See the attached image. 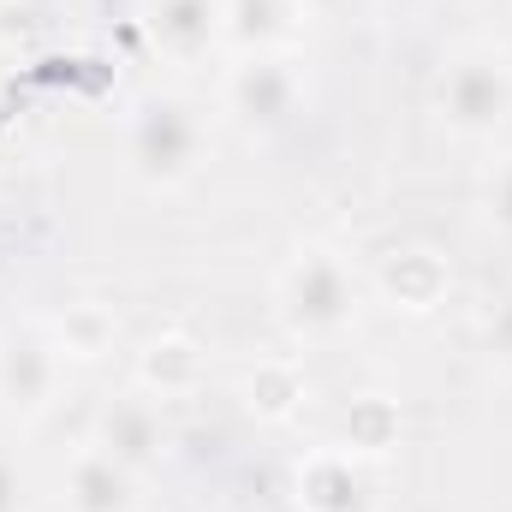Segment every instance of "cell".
<instances>
[{"mask_svg":"<svg viewBox=\"0 0 512 512\" xmlns=\"http://www.w3.org/2000/svg\"><path fill=\"white\" fill-rule=\"evenodd\" d=\"M364 310H370V280L328 239L298 245L274 274V322L292 346H334L358 334Z\"/></svg>","mask_w":512,"mask_h":512,"instance_id":"obj_1","label":"cell"},{"mask_svg":"<svg viewBox=\"0 0 512 512\" xmlns=\"http://www.w3.org/2000/svg\"><path fill=\"white\" fill-rule=\"evenodd\" d=\"M215 155V120L197 96L179 90H143L120 126V167L143 191H185Z\"/></svg>","mask_w":512,"mask_h":512,"instance_id":"obj_2","label":"cell"},{"mask_svg":"<svg viewBox=\"0 0 512 512\" xmlns=\"http://www.w3.org/2000/svg\"><path fill=\"white\" fill-rule=\"evenodd\" d=\"M435 126L459 143H495L512 126V54L501 42H465L429 84Z\"/></svg>","mask_w":512,"mask_h":512,"instance_id":"obj_3","label":"cell"},{"mask_svg":"<svg viewBox=\"0 0 512 512\" xmlns=\"http://www.w3.org/2000/svg\"><path fill=\"white\" fill-rule=\"evenodd\" d=\"M215 108L245 131V137H280L298 126V114L310 108V72L298 54H245L227 60Z\"/></svg>","mask_w":512,"mask_h":512,"instance_id":"obj_4","label":"cell"},{"mask_svg":"<svg viewBox=\"0 0 512 512\" xmlns=\"http://www.w3.org/2000/svg\"><path fill=\"white\" fill-rule=\"evenodd\" d=\"M66 393V352L48 316H24L0 328V411L12 423H42Z\"/></svg>","mask_w":512,"mask_h":512,"instance_id":"obj_5","label":"cell"},{"mask_svg":"<svg viewBox=\"0 0 512 512\" xmlns=\"http://www.w3.org/2000/svg\"><path fill=\"white\" fill-rule=\"evenodd\" d=\"M370 292L382 298L393 316H435L447 298H453V262L441 245L429 239H399L376 256V274H370Z\"/></svg>","mask_w":512,"mask_h":512,"instance_id":"obj_6","label":"cell"},{"mask_svg":"<svg viewBox=\"0 0 512 512\" xmlns=\"http://www.w3.org/2000/svg\"><path fill=\"white\" fill-rule=\"evenodd\" d=\"M143 36L173 66L227 54V0H143Z\"/></svg>","mask_w":512,"mask_h":512,"instance_id":"obj_7","label":"cell"},{"mask_svg":"<svg viewBox=\"0 0 512 512\" xmlns=\"http://www.w3.org/2000/svg\"><path fill=\"white\" fill-rule=\"evenodd\" d=\"M376 465H364L358 453L334 447H310L292 465V507L298 512H376Z\"/></svg>","mask_w":512,"mask_h":512,"instance_id":"obj_8","label":"cell"},{"mask_svg":"<svg viewBox=\"0 0 512 512\" xmlns=\"http://www.w3.org/2000/svg\"><path fill=\"white\" fill-rule=\"evenodd\" d=\"M90 441H96L102 453H114L126 471L149 477V471L167 459L173 429H167V411H161V399H155V393L126 387V393H114V399L96 411V435H90Z\"/></svg>","mask_w":512,"mask_h":512,"instance_id":"obj_9","label":"cell"},{"mask_svg":"<svg viewBox=\"0 0 512 512\" xmlns=\"http://www.w3.org/2000/svg\"><path fill=\"white\" fill-rule=\"evenodd\" d=\"M203 382H209V352H203V340L185 334V328L149 334V340L137 346V358H131V387L155 393L161 405H167V399L203 393Z\"/></svg>","mask_w":512,"mask_h":512,"instance_id":"obj_10","label":"cell"},{"mask_svg":"<svg viewBox=\"0 0 512 512\" xmlns=\"http://www.w3.org/2000/svg\"><path fill=\"white\" fill-rule=\"evenodd\" d=\"M60 501H66V512H143V477L126 471L114 453H102L96 441H84L66 459Z\"/></svg>","mask_w":512,"mask_h":512,"instance_id":"obj_11","label":"cell"},{"mask_svg":"<svg viewBox=\"0 0 512 512\" xmlns=\"http://www.w3.org/2000/svg\"><path fill=\"white\" fill-rule=\"evenodd\" d=\"M310 370H304V358H292V352H268V358H256L251 370H245V382H239V399H245V411H251L262 429H286V423H298L304 411H310Z\"/></svg>","mask_w":512,"mask_h":512,"instance_id":"obj_12","label":"cell"},{"mask_svg":"<svg viewBox=\"0 0 512 512\" xmlns=\"http://www.w3.org/2000/svg\"><path fill=\"white\" fill-rule=\"evenodd\" d=\"M304 30L298 0H227V60L245 54H292Z\"/></svg>","mask_w":512,"mask_h":512,"instance_id":"obj_13","label":"cell"},{"mask_svg":"<svg viewBox=\"0 0 512 512\" xmlns=\"http://www.w3.org/2000/svg\"><path fill=\"white\" fill-rule=\"evenodd\" d=\"M399 441H405V411H399L393 393H358L346 405V417H340V447L346 453H358L364 465H382V459L399 453Z\"/></svg>","mask_w":512,"mask_h":512,"instance_id":"obj_14","label":"cell"},{"mask_svg":"<svg viewBox=\"0 0 512 512\" xmlns=\"http://www.w3.org/2000/svg\"><path fill=\"white\" fill-rule=\"evenodd\" d=\"M48 328H54V340H60L66 364H102V358L120 346V316H114L102 298H78V304L54 310V316H48Z\"/></svg>","mask_w":512,"mask_h":512,"instance_id":"obj_15","label":"cell"},{"mask_svg":"<svg viewBox=\"0 0 512 512\" xmlns=\"http://www.w3.org/2000/svg\"><path fill=\"white\" fill-rule=\"evenodd\" d=\"M477 221H483L495 239L512 245V149L495 155V161L477 173Z\"/></svg>","mask_w":512,"mask_h":512,"instance_id":"obj_16","label":"cell"},{"mask_svg":"<svg viewBox=\"0 0 512 512\" xmlns=\"http://www.w3.org/2000/svg\"><path fill=\"white\" fill-rule=\"evenodd\" d=\"M477 346L489 364H512V292L489 298L483 316H477Z\"/></svg>","mask_w":512,"mask_h":512,"instance_id":"obj_17","label":"cell"},{"mask_svg":"<svg viewBox=\"0 0 512 512\" xmlns=\"http://www.w3.org/2000/svg\"><path fill=\"white\" fill-rule=\"evenodd\" d=\"M24 471H18V459H6L0 453V512H24Z\"/></svg>","mask_w":512,"mask_h":512,"instance_id":"obj_18","label":"cell"},{"mask_svg":"<svg viewBox=\"0 0 512 512\" xmlns=\"http://www.w3.org/2000/svg\"><path fill=\"white\" fill-rule=\"evenodd\" d=\"M310 24H346L352 12H364V0H298Z\"/></svg>","mask_w":512,"mask_h":512,"instance_id":"obj_19","label":"cell"},{"mask_svg":"<svg viewBox=\"0 0 512 512\" xmlns=\"http://www.w3.org/2000/svg\"><path fill=\"white\" fill-rule=\"evenodd\" d=\"M286 512H298V507H286Z\"/></svg>","mask_w":512,"mask_h":512,"instance_id":"obj_20","label":"cell"}]
</instances>
